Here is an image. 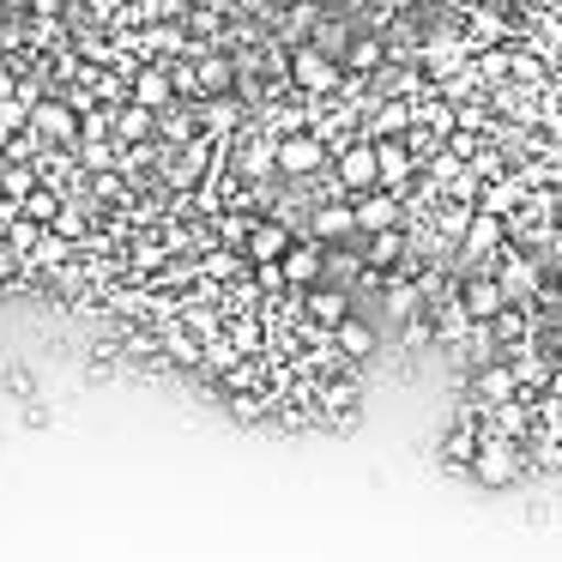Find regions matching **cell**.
<instances>
[{"mask_svg":"<svg viewBox=\"0 0 562 562\" xmlns=\"http://www.w3.org/2000/svg\"><path fill=\"white\" fill-rule=\"evenodd\" d=\"M465 472H472L484 490H508V484H520V477H526V453L514 448V441H477V453H472Z\"/></svg>","mask_w":562,"mask_h":562,"instance_id":"obj_1","label":"cell"},{"mask_svg":"<svg viewBox=\"0 0 562 562\" xmlns=\"http://www.w3.org/2000/svg\"><path fill=\"white\" fill-rule=\"evenodd\" d=\"M453 308H460L472 327H490V321H496L508 303H502V291H496V279H490V272H465V279L453 284Z\"/></svg>","mask_w":562,"mask_h":562,"instance_id":"obj_2","label":"cell"},{"mask_svg":"<svg viewBox=\"0 0 562 562\" xmlns=\"http://www.w3.org/2000/svg\"><path fill=\"white\" fill-rule=\"evenodd\" d=\"M490 279H496V291H502V303H520V296H532V291H544V272L532 267V260L520 255V248H502L496 255V272H490Z\"/></svg>","mask_w":562,"mask_h":562,"instance_id":"obj_3","label":"cell"},{"mask_svg":"<svg viewBox=\"0 0 562 562\" xmlns=\"http://www.w3.org/2000/svg\"><path fill=\"white\" fill-rule=\"evenodd\" d=\"M321 164H327V139L321 134H291L272 146V170L279 176H315Z\"/></svg>","mask_w":562,"mask_h":562,"instance_id":"obj_4","label":"cell"},{"mask_svg":"<svg viewBox=\"0 0 562 562\" xmlns=\"http://www.w3.org/2000/svg\"><path fill=\"white\" fill-rule=\"evenodd\" d=\"M502 248H508V224L502 218H465V231H460V260L465 267H477V260H496Z\"/></svg>","mask_w":562,"mask_h":562,"instance_id":"obj_5","label":"cell"},{"mask_svg":"<svg viewBox=\"0 0 562 562\" xmlns=\"http://www.w3.org/2000/svg\"><path fill=\"white\" fill-rule=\"evenodd\" d=\"M351 231L357 236H375V231H400V200L387 188H369V194L351 200Z\"/></svg>","mask_w":562,"mask_h":562,"instance_id":"obj_6","label":"cell"},{"mask_svg":"<svg viewBox=\"0 0 562 562\" xmlns=\"http://www.w3.org/2000/svg\"><path fill=\"white\" fill-rule=\"evenodd\" d=\"M291 79L303 91H321V98H327V91H339L345 74H339V61H333V55H321L315 43H303V49L291 55Z\"/></svg>","mask_w":562,"mask_h":562,"instance_id":"obj_7","label":"cell"},{"mask_svg":"<svg viewBox=\"0 0 562 562\" xmlns=\"http://www.w3.org/2000/svg\"><path fill=\"white\" fill-rule=\"evenodd\" d=\"M472 393L484 405H514V400H520V369L502 363V357H490V363L472 375Z\"/></svg>","mask_w":562,"mask_h":562,"instance_id":"obj_8","label":"cell"},{"mask_svg":"<svg viewBox=\"0 0 562 562\" xmlns=\"http://www.w3.org/2000/svg\"><path fill=\"white\" fill-rule=\"evenodd\" d=\"M333 170H339L333 182H339L345 194H369V188H375V151H369V139H357V146H345Z\"/></svg>","mask_w":562,"mask_h":562,"instance_id":"obj_9","label":"cell"},{"mask_svg":"<svg viewBox=\"0 0 562 562\" xmlns=\"http://www.w3.org/2000/svg\"><path fill=\"white\" fill-rule=\"evenodd\" d=\"M321 260H327V255H321L315 243H291V248L279 255V284H296V291H315V284H321Z\"/></svg>","mask_w":562,"mask_h":562,"instance_id":"obj_10","label":"cell"},{"mask_svg":"<svg viewBox=\"0 0 562 562\" xmlns=\"http://www.w3.org/2000/svg\"><path fill=\"white\" fill-rule=\"evenodd\" d=\"M243 248H248L255 267H279V255L291 248V231H284L279 218H255V224H248V236H243Z\"/></svg>","mask_w":562,"mask_h":562,"instance_id":"obj_11","label":"cell"},{"mask_svg":"<svg viewBox=\"0 0 562 562\" xmlns=\"http://www.w3.org/2000/svg\"><path fill=\"white\" fill-rule=\"evenodd\" d=\"M333 345H339L345 363H369V357H375V345H381V333H375V321L345 315L339 327H333Z\"/></svg>","mask_w":562,"mask_h":562,"instance_id":"obj_12","label":"cell"},{"mask_svg":"<svg viewBox=\"0 0 562 562\" xmlns=\"http://www.w3.org/2000/svg\"><path fill=\"white\" fill-rule=\"evenodd\" d=\"M25 122H31V134H37V139H79V110H74V103H43L37 98Z\"/></svg>","mask_w":562,"mask_h":562,"instance_id":"obj_13","label":"cell"},{"mask_svg":"<svg viewBox=\"0 0 562 562\" xmlns=\"http://www.w3.org/2000/svg\"><path fill=\"white\" fill-rule=\"evenodd\" d=\"M369 151H375V188H387V194H393L400 182H412L417 158L405 151V139H375Z\"/></svg>","mask_w":562,"mask_h":562,"instance_id":"obj_14","label":"cell"},{"mask_svg":"<svg viewBox=\"0 0 562 562\" xmlns=\"http://www.w3.org/2000/svg\"><path fill=\"white\" fill-rule=\"evenodd\" d=\"M369 146H375V139H400L405 127H417V110L405 98H387V103H375V110H369Z\"/></svg>","mask_w":562,"mask_h":562,"instance_id":"obj_15","label":"cell"},{"mask_svg":"<svg viewBox=\"0 0 562 562\" xmlns=\"http://www.w3.org/2000/svg\"><path fill=\"white\" fill-rule=\"evenodd\" d=\"M134 110H146V115H158V110H170V98H176V79L164 74V67H146V74H134Z\"/></svg>","mask_w":562,"mask_h":562,"instance_id":"obj_16","label":"cell"},{"mask_svg":"<svg viewBox=\"0 0 562 562\" xmlns=\"http://www.w3.org/2000/svg\"><path fill=\"white\" fill-rule=\"evenodd\" d=\"M303 315L315 321V327H339L345 315H351V296L345 291H333V284H315V291H303Z\"/></svg>","mask_w":562,"mask_h":562,"instance_id":"obj_17","label":"cell"},{"mask_svg":"<svg viewBox=\"0 0 562 562\" xmlns=\"http://www.w3.org/2000/svg\"><path fill=\"white\" fill-rule=\"evenodd\" d=\"M61 212H67V200L55 194V188H43V182L31 188L25 200H19V218H25V224H37V231H49V224L61 218Z\"/></svg>","mask_w":562,"mask_h":562,"instance_id":"obj_18","label":"cell"},{"mask_svg":"<svg viewBox=\"0 0 562 562\" xmlns=\"http://www.w3.org/2000/svg\"><path fill=\"white\" fill-rule=\"evenodd\" d=\"M363 248H369L363 267H369V272H381V279H387V272L405 260V236H400V231H375V236H363Z\"/></svg>","mask_w":562,"mask_h":562,"instance_id":"obj_19","label":"cell"},{"mask_svg":"<svg viewBox=\"0 0 562 562\" xmlns=\"http://www.w3.org/2000/svg\"><path fill=\"white\" fill-rule=\"evenodd\" d=\"M477 429L472 424H448V436H441V465H453V472H465L472 465V453H477Z\"/></svg>","mask_w":562,"mask_h":562,"instance_id":"obj_20","label":"cell"},{"mask_svg":"<svg viewBox=\"0 0 562 562\" xmlns=\"http://www.w3.org/2000/svg\"><path fill=\"white\" fill-rule=\"evenodd\" d=\"M351 236V206L345 200H333V206H321L315 212V248H327V243H345Z\"/></svg>","mask_w":562,"mask_h":562,"instance_id":"obj_21","label":"cell"},{"mask_svg":"<svg viewBox=\"0 0 562 562\" xmlns=\"http://www.w3.org/2000/svg\"><path fill=\"white\" fill-rule=\"evenodd\" d=\"M321 412L339 417V424H351V412H357V381H351V375H333L327 393H321Z\"/></svg>","mask_w":562,"mask_h":562,"instance_id":"obj_22","label":"cell"},{"mask_svg":"<svg viewBox=\"0 0 562 562\" xmlns=\"http://www.w3.org/2000/svg\"><path fill=\"white\" fill-rule=\"evenodd\" d=\"M375 67H381V37H357L351 49H345L339 74H375Z\"/></svg>","mask_w":562,"mask_h":562,"instance_id":"obj_23","label":"cell"},{"mask_svg":"<svg viewBox=\"0 0 562 562\" xmlns=\"http://www.w3.org/2000/svg\"><path fill=\"white\" fill-rule=\"evenodd\" d=\"M194 86L206 91V98H218V91H231V86H236V67H231V61H218V55H212V61H200Z\"/></svg>","mask_w":562,"mask_h":562,"instance_id":"obj_24","label":"cell"},{"mask_svg":"<svg viewBox=\"0 0 562 562\" xmlns=\"http://www.w3.org/2000/svg\"><path fill=\"white\" fill-rule=\"evenodd\" d=\"M31 188H37V170H31V164H7V170H0V194L7 200H25Z\"/></svg>","mask_w":562,"mask_h":562,"instance_id":"obj_25","label":"cell"},{"mask_svg":"<svg viewBox=\"0 0 562 562\" xmlns=\"http://www.w3.org/2000/svg\"><path fill=\"white\" fill-rule=\"evenodd\" d=\"M115 134H122V139H146V134H151V115H146V110H134V103H127V110L115 115Z\"/></svg>","mask_w":562,"mask_h":562,"instance_id":"obj_26","label":"cell"},{"mask_svg":"<svg viewBox=\"0 0 562 562\" xmlns=\"http://www.w3.org/2000/svg\"><path fill=\"white\" fill-rule=\"evenodd\" d=\"M79 158H86L91 170H110V164H115V146H110L103 134H86V151H79Z\"/></svg>","mask_w":562,"mask_h":562,"instance_id":"obj_27","label":"cell"},{"mask_svg":"<svg viewBox=\"0 0 562 562\" xmlns=\"http://www.w3.org/2000/svg\"><path fill=\"white\" fill-rule=\"evenodd\" d=\"M37 224H25V218H13V231H7V248H13V255H31V248H37Z\"/></svg>","mask_w":562,"mask_h":562,"instance_id":"obj_28","label":"cell"},{"mask_svg":"<svg viewBox=\"0 0 562 562\" xmlns=\"http://www.w3.org/2000/svg\"><path fill=\"white\" fill-rule=\"evenodd\" d=\"M37 146H43V139H37V134H25V127H19V134L7 139V158H13V164H31V158H37Z\"/></svg>","mask_w":562,"mask_h":562,"instance_id":"obj_29","label":"cell"},{"mask_svg":"<svg viewBox=\"0 0 562 562\" xmlns=\"http://www.w3.org/2000/svg\"><path fill=\"white\" fill-rule=\"evenodd\" d=\"M405 345H436V327H429V315H405Z\"/></svg>","mask_w":562,"mask_h":562,"instance_id":"obj_30","label":"cell"},{"mask_svg":"<svg viewBox=\"0 0 562 562\" xmlns=\"http://www.w3.org/2000/svg\"><path fill=\"white\" fill-rule=\"evenodd\" d=\"M248 224H255V218H243V212H231V218H218V243H243V236H248Z\"/></svg>","mask_w":562,"mask_h":562,"instance_id":"obj_31","label":"cell"},{"mask_svg":"<svg viewBox=\"0 0 562 562\" xmlns=\"http://www.w3.org/2000/svg\"><path fill=\"white\" fill-rule=\"evenodd\" d=\"M25 103H19V98H7V103H0V134H19V122H25Z\"/></svg>","mask_w":562,"mask_h":562,"instance_id":"obj_32","label":"cell"},{"mask_svg":"<svg viewBox=\"0 0 562 562\" xmlns=\"http://www.w3.org/2000/svg\"><path fill=\"white\" fill-rule=\"evenodd\" d=\"M200 272H206V279H236V260L231 255H206V260H200Z\"/></svg>","mask_w":562,"mask_h":562,"instance_id":"obj_33","label":"cell"},{"mask_svg":"<svg viewBox=\"0 0 562 562\" xmlns=\"http://www.w3.org/2000/svg\"><path fill=\"white\" fill-rule=\"evenodd\" d=\"M231 339H236V351H255V345H260V327H255V321H236Z\"/></svg>","mask_w":562,"mask_h":562,"instance_id":"obj_34","label":"cell"},{"mask_svg":"<svg viewBox=\"0 0 562 562\" xmlns=\"http://www.w3.org/2000/svg\"><path fill=\"white\" fill-rule=\"evenodd\" d=\"M236 122V103H206V127L218 134V127H231Z\"/></svg>","mask_w":562,"mask_h":562,"instance_id":"obj_35","label":"cell"},{"mask_svg":"<svg viewBox=\"0 0 562 562\" xmlns=\"http://www.w3.org/2000/svg\"><path fill=\"white\" fill-rule=\"evenodd\" d=\"M25 7H31V13H37V19H43V25H55V19L67 13V0H25Z\"/></svg>","mask_w":562,"mask_h":562,"instance_id":"obj_36","label":"cell"},{"mask_svg":"<svg viewBox=\"0 0 562 562\" xmlns=\"http://www.w3.org/2000/svg\"><path fill=\"white\" fill-rule=\"evenodd\" d=\"M7 98H19V74H13L7 61H0V103H7Z\"/></svg>","mask_w":562,"mask_h":562,"instance_id":"obj_37","label":"cell"},{"mask_svg":"<svg viewBox=\"0 0 562 562\" xmlns=\"http://www.w3.org/2000/svg\"><path fill=\"white\" fill-rule=\"evenodd\" d=\"M231 412H236V417H243V424H255V417H260V400H236V405H231Z\"/></svg>","mask_w":562,"mask_h":562,"instance_id":"obj_38","label":"cell"},{"mask_svg":"<svg viewBox=\"0 0 562 562\" xmlns=\"http://www.w3.org/2000/svg\"><path fill=\"white\" fill-rule=\"evenodd\" d=\"M375 13H412V0H369Z\"/></svg>","mask_w":562,"mask_h":562,"instance_id":"obj_39","label":"cell"},{"mask_svg":"<svg viewBox=\"0 0 562 562\" xmlns=\"http://www.w3.org/2000/svg\"><path fill=\"white\" fill-rule=\"evenodd\" d=\"M267 7H284V13H296V7H308V0H267Z\"/></svg>","mask_w":562,"mask_h":562,"instance_id":"obj_40","label":"cell"},{"mask_svg":"<svg viewBox=\"0 0 562 562\" xmlns=\"http://www.w3.org/2000/svg\"><path fill=\"white\" fill-rule=\"evenodd\" d=\"M19 7H25V0H0V13H19Z\"/></svg>","mask_w":562,"mask_h":562,"instance_id":"obj_41","label":"cell"},{"mask_svg":"<svg viewBox=\"0 0 562 562\" xmlns=\"http://www.w3.org/2000/svg\"><path fill=\"white\" fill-rule=\"evenodd\" d=\"M412 7H441V0H412Z\"/></svg>","mask_w":562,"mask_h":562,"instance_id":"obj_42","label":"cell"},{"mask_svg":"<svg viewBox=\"0 0 562 562\" xmlns=\"http://www.w3.org/2000/svg\"><path fill=\"white\" fill-rule=\"evenodd\" d=\"M243 7H267V0H243Z\"/></svg>","mask_w":562,"mask_h":562,"instance_id":"obj_43","label":"cell"}]
</instances>
